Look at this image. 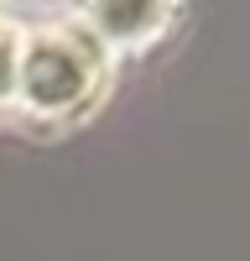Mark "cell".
<instances>
[{"instance_id":"cell-2","label":"cell","mask_w":250,"mask_h":261,"mask_svg":"<svg viewBox=\"0 0 250 261\" xmlns=\"http://www.w3.org/2000/svg\"><path fill=\"white\" fill-rule=\"evenodd\" d=\"M172 6H89L83 11V32L99 47H146L172 27Z\"/></svg>"},{"instance_id":"cell-1","label":"cell","mask_w":250,"mask_h":261,"mask_svg":"<svg viewBox=\"0 0 250 261\" xmlns=\"http://www.w3.org/2000/svg\"><path fill=\"white\" fill-rule=\"evenodd\" d=\"M110 58L83 27H26L16 32L6 105L37 120H73L104 89Z\"/></svg>"},{"instance_id":"cell-3","label":"cell","mask_w":250,"mask_h":261,"mask_svg":"<svg viewBox=\"0 0 250 261\" xmlns=\"http://www.w3.org/2000/svg\"><path fill=\"white\" fill-rule=\"evenodd\" d=\"M16 32L11 21H0V99H6V84H11V53H16Z\"/></svg>"}]
</instances>
